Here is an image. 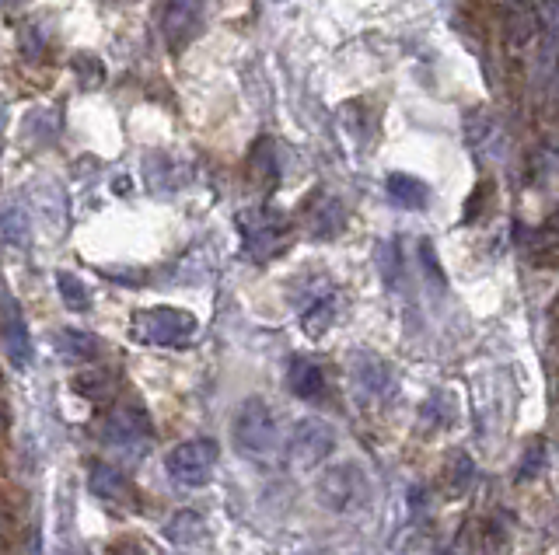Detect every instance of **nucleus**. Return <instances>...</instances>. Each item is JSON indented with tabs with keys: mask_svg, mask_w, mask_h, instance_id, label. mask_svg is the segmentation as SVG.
<instances>
[{
	"mask_svg": "<svg viewBox=\"0 0 559 555\" xmlns=\"http://www.w3.org/2000/svg\"><path fill=\"white\" fill-rule=\"evenodd\" d=\"M231 440L238 454L259 465H270L280 454H287V433H283L277 412L263 398H245L231 419Z\"/></svg>",
	"mask_w": 559,
	"mask_h": 555,
	"instance_id": "f257e3e1",
	"label": "nucleus"
},
{
	"mask_svg": "<svg viewBox=\"0 0 559 555\" xmlns=\"http://www.w3.org/2000/svg\"><path fill=\"white\" fill-rule=\"evenodd\" d=\"M315 500L332 514H353V510L371 503V479L360 465L343 461V465H329L315 479Z\"/></svg>",
	"mask_w": 559,
	"mask_h": 555,
	"instance_id": "f03ea898",
	"label": "nucleus"
},
{
	"mask_svg": "<svg viewBox=\"0 0 559 555\" xmlns=\"http://www.w3.org/2000/svg\"><path fill=\"white\" fill-rule=\"evenodd\" d=\"M133 336L151 346H189L196 336V318L182 308H147L133 318Z\"/></svg>",
	"mask_w": 559,
	"mask_h": 555,
	"instance_id": "7ed1b4c3",
	"label": "nucleus"
},
{
	"mask_svg": "<svg viewBox=\"0 0 559 555\" xmlns=\"http://www.w3.org/2000/svg\"><path fill=\"white\" fill-rule=\"evenodd\" d=\"M332 451H336V430H332V423H325L318 416H304L301 423H294V430L287 437V458L297 468L322 465Z\"/></svg>",
	"mask_w": 559,
	"mask_h": 555,
	"instance_id": "20e7f679",
	"label": "nucleus"
},
{
	"mask_svg": "<svg viewBox=\"0 0 559 555\" xmlns=\"http://www.w3.org/2000/svg\"><path fill=\"white\" fill-rule=\"evenodd\" d=\"M168 475L182 486H207L217 465V444L214 440H186V444L168 451Z\"/></svg>",
	"mask_w": 559,
	"mask_h": 555,
	"instance_id": "39448f33",
	"label": "nucleus"
},
{
	"mask_svg": "<svg viewBox=\"0 0 559 555\" xmlns=\"http://www.w3.org/2000/svg\"><path fill=\"white\" fill-rule=\"evenodd\" d=\"M242 234H245V245L256 259H270L277 255L283 245H287V224L270 210H256V213H245L242 217Z\"/></svg>",
	"mask_w": 559,
	"mask_h": 555,
	"instance_id": "423d86ee",
	"label": "nucleus"
},
{
	"mask_svg": "<svg viewBox=\"0 0 559 555\" xmlns=\"http://www.w3.org/2000/svg\"><path fill=\"white\" fill-rule=\"evenodd\" d=\"M203 25V0H165L161 14V35L168 49H186Z\"/></svg>",
	"mask_w": 559,
	"mask_h": 555,
	"instance_id": "0eeeda50",
	"label": "nucleus"
},
{
	"mask_svg": "<svg viewBox=\"0 0 559 555\" xmlns=\"http://www.w3.org/2000/svg\"><path fill=\"white\" fill-rule=\"evenodd\" d=\"M539 56H535V74L539 84H549L559 70V0H542L539 4Z\"/></svg>",
	"mask_w": 559,
	"mask_h": 555,
	"instance_id": "6e6552de",
	"label": "nucleus"
},
{
	"mask_svg": "<svg viewBox=\"0 0 559 555\" xmlns=\"http://www.w3.org/2000/svg\"><path fill=\"white\" fill-rule=\"evenodd\" d=\"M105 437L112 444H144V440H151V419L137 405H123L105 423Z\"/></svg>",
	"mask_w": 559,
	"mask_h": 555,
	"instance_id": "1a4fd4ad",
	"label": "nucleus"
},
{
	"mask_svg": "<svg viewBox=\"0 0 559 555\" xmlns=\"http://www.w3.org/2000/svg\"><path fill=\"white\" fill-rule=\"evenodd\" d=\"M0 339H4L7 360H11L14 367L21 370V367L32 364V339H28V325L21 322V315H18L14 304H7L4 325H0Z\"/></svg>",
	"mask_w": 559,
	"mask_h": 555,
	"instance_id": "9d476101",
	"label": "nucleus"
},
{
	"mask_svg": "<svg viewBox=\"0 0 559 555\" xmlns=\"http://www.w3.org/2000/svg\"><path fill=\"white\" fill-rule=\"evenodd\" d=\"M91 493L105 503H130L133 500V486L119 468L112 465H95L91 468Z\"/></svg>",
	"mask_w": 559,
	"mask_h": 555,
	"instance_id": "9b49d317",
	"label": "nucleus"
},
{
	"mask_svg": "<svg viewBox=\"0 0 559 555\" xmlns=\"http://www.w3.org/2000/svg\"><path fill=\"white\" fill-rule=\"evenodd\" d=\"M388 196H392L395 206H402V210H423V206L430 203V189L427 182H420L416 175H388Z\"/></svg>",
	"mask_w": 559,
	"mask_h": 555,
	"instance_id": "f8f14e48",
	"label": "nucleus"
},
{
	"mask_svg": "<svg viewBox=\"0 0 559 555\" xmlns=\"http://www.w3.org/2000/svg\"><path fill=\"white\" fill-rule=\"evenodd\" d=\"M287 381H290V391H294L297 398H318L325 391L322 370H318L315 360H308V357H294V360H290Z\"/></svg>",
	"mask_w": 559,
	"mask_h": 555,
	"instance_id": "ddd939ff",
	"label": "nucleus"
},
{
	"mask_svg": "<svg viewBox=\"0 0 559 555\" xmlns=\"http://www.w3.org/2000/svg\"><path fill=\"white\" fill-rule=\"evenodd\" d=\"M353 370H357V381L364 384L367 391H374V395H388V391H392V384H395L392 367L381 357H374V353H360Z\"/></svg>",
	"mask_w": 559,
	"mask_h": 555,
	"instance_id": "4468645a",
	"label": "nucleus"
},
{
	"mask_svg": "<svg viewBox=\"0 0 559 555\" xmlns=\"http://www.w3.org/2000/svg\"><path fill=\"white\" fill-rule=\"evenodd\" d=\"M165 535H168V542H175V545H196L203 538V517L193 514V510H179V514L168 521Z\"/></svg>",
	"mask_w": 559,
	"mask_h": 555,
	"instance_id": "2eb2a0df",
	"label": "nucleus"
},
{
	"mask_svg": "<svg viewBox=\"0 0 559 555\" xmlns=\"http://www.w3.org/2000/svg\"><path fill=\"white\" fill-rule=\"evenodd\" d=\"M60 346L67 357H77V360H95L98 353H102V343H98L95 336H88V332H77V329H67L60 332Z\"/></svg>",
	"mask_w": 559,
	"mask_h": 555,
	"instance_id": "dca6fc26",
	"label": "nucleus"
},
{
	"mask_svg": "<svg viewBox=\"0 0 559 555\" xmlns=\"http://www.w3.org/2000/svg\"><path fill=\"white\" fill-rule=\"evenodd\" d=\"M56 287H60V297L70 311H88L91 308V294L74 273H56Z\"/></svg>",
	"mask_w": 559,
	"mask_h": 555,
	"instance_id": "f3484780",
	"label": "nucleus"
},
{
	"mask_svg": "<svg viewBox=\"0 0 559 555\" xmlns=\"http://www.w3.org/2000/svg\"><path fill=\"white\" fill-rule=\"evenodd\" d=\"M0 234H4V241H11V245H21L28 234V217L18 210V206H7L4 213H0Z\"/></svg>",
	"mask_w": 559,
	"mask_h": 555,
	"instance_id": "a211bd4d",
	"label": "nucleus"
},
{
	"mask_svg": "<svg viewBox=\"0 0 559 555\" xmlns=\"http://www.w3.org/2000/svg\"><path fill=\"white\" fill-rule=\"evenodd\" d=\"M332 311H336V308H332L329 297H325V301H318L315 308L304 315V332H308V336H322V332L332 325V318H336Z\"/></svg>",
	"mask_w": 559,
	"mask_h": 555,
	"instance_id": "6ab92c4d",
	"label": "nucleus"
},
{
	"mask_svg": "<svg viewBox=\"0 0 559 555\" xmlns=\"http://www.w3.org/2000/svg\"><path fill=\"white\" fill-rule=\"evenodd\" d=\"M109 555H147L140 545H133V542H119V545H112V552Z\"/></svg>",
	"mask_w": 559,
	"mask_h": 555,
	"instance_id": "aec40b11",
	"label": "nucleus"
},
{
	"mask_svg": "<svg viewBox=\"0 0 559 555\" xmlns=\"http://www.w3.org/2000/svg\"><path fill=\"white\" fill-rule=\"evenodd\" d=\"M4 4H21V0H4Z\"/></svg>",
	"mask_w": 559,
	"mask_h": 555,
	"instance_id": "412c9836",
	"label": "nucleus"
}]
</instances>
